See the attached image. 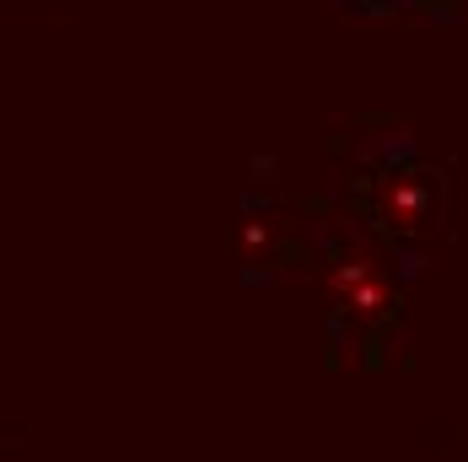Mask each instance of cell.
Instances as JSON below:
<instances>
[{
	"mask_svg": "<svg viewBox=\"0 0 468 462\" xmlns=\"http://www.w3.org/2000/svg\"><path fill=\"white\" fill-rule=\"evenodd\" d=\"M388 301H393V296H388V285H382L377 275H367L361 285H356V290H350V296H345V301H339V307L372 323V318H382V312H388Z\"/></svg>",
	"mask_w": 468,
	"mask_h": 462,
	"instance_id": "cell-1",
	"label": "cell"
},
{
	"mask_svg": "<svg viewBox=\"0 0 468 462\" xmlns=\"http://www.w3.org/2000/svg\"><path fill=\"white\" fill-rule=\"evenodd\" d=\"M264 242H270V231L259 226V221H253V226L242 231V247H264Z\"/></svg>",
	"mask_w": 468,
	"mask_h": 462,
	"instance_id": "cell-4",
	"label": "cell"
},
{
	"mask_svg": "<svg viewBox=\"0 0 468 462\" xmlns=\"http://www.w3.org/2000/svg\"><path fill=\"white\" fill-rule=\"evenodd\" d=\"M388 210L399 215V226H410V215L420 210V194H415V188H393V194H388Z\"/></svg>",
	"mask_w": 468,
	"mask_h": 462,
	"instance_id": "cell-3",
	"label": "cell"
},
{
	"mask_svg": "<svg viewBox=\"0 0 468 462\" xmlns=\"http://www.w3.org/2000/svg\"><path fill=\"white\" fill-rule=\"evenodd\" d=\"M367 275H377V269L361 258V253H356V258H339V264L328 269V296H334V301H345V296H350V290H356Z\"/></svg>",
	"mask_w": 468,
	"mask_h": 462,
	"instance_id": "cell-2",
	"label": "cell"
}]
</instances>
